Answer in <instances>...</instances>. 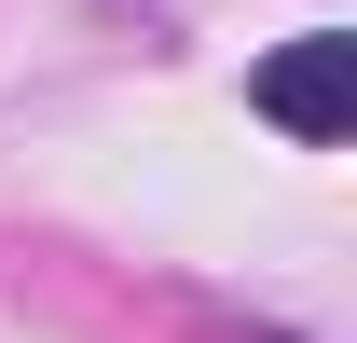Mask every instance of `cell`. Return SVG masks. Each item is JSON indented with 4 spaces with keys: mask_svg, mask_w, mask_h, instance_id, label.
<instances>
[{
    "mask_svg": "<svg viewBox=\"0 0 357 343\" xmlns=\"http://www.w3.org/2000/svg\"><path fill=\"white\" fill-rule=\"evenodd\" d=\"M261 124L303 137V151H330V137L357 124V42H344V28H303V42L261 69Z\"/></svg>",
    "mask_w": 357,
    "mask_h": 343,
    "instance_id": "6da1fadb",
    "label": "cell"
}]
</instances>
